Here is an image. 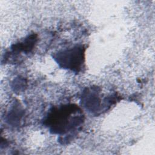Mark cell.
Wrapping results in <instances>:
<instances>
[{
	"label": "cell",
	"mask_w": 155,
	"mask_h": 155,
	"mask_svg": "<svg viewBox=\"0 0 155 155\" xmlns=\"http://www.w3.org/2000/svg\"><path fill=\"white\" fill-rule=\"evenodd\" d=\"M83 120L81 109L75 105L70 104L54 108L48 113L44 123L52 133L65 134L79 126Z\"/></svg>",
	"instance_id": "1"
},
{
	"label": "cell",
	"mask_w": 155,
	"mask_h": 155,
	"mask_svg": "<svg viewBox=\"0 0 155 155\" xmlns=\"http://www.w3.org/2000/svg\"><path fill=\"white\" fill-rule=\"evenodd\" d=\"M84 50L83 45H76L59 51L54 56V58L61 67L79 72L84 62Z\"/></svg>",
	"instance_id": "2"
},
{
	"label": "cell",
	"mask_w": 155,
	"mask_h": 155,
	"mask_svg": "<svg viewBox=\"0 0 155 155\" xmlns=\"http://www.w3.org/2000/svg\"><path fill=\"white\" fill-rule=\"evenodd\" d=\"M99 90L97 88L89 89L87 88L84 92L82 96V102L83 105L91 111L97 112L98 108L101 105V99L99 96Z\"/></svg>",
	"instance_id": "3"
}]
</instances>
